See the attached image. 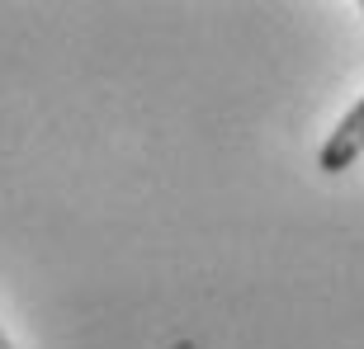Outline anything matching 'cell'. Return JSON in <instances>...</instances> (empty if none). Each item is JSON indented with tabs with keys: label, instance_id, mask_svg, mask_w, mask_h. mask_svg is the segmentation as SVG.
<instances>
[{
	"label": "cell",
	"instance_id": "obj_1",
	"mask_svg": "<svg viewBox=\"0 0 364 349\" xmlns=\"http://www.w3.org/2000/svg\"><path fill=\"white\" fill-rule=\"evenodd\" d=\"M360 151H364V99H355L350 113L336 123V133L322 142L317 165H322L326 174H341V170H350V165L360 161Z\"/></svg>",
	"mask_w": 364,
	"mask_h": 349
},
{
	"label": "cell",
	"instance_id": "obj_2",
	"mask_svg": "<svg viewBox=\"0 0 364 349\" xmlns=\"http://www.w3.org/2000/svg\"><path fill=\"white\" fill-rule=\"evenodd\" d=\"M0 349H14V345H10V340H5V331H0Z\"/></svg>",
	"mask_w": 364,
	"mask_h": 349
},
{
	"label": "cell",
	"instance_id": "obj_3",
	"mask_svg": "<svg viewBox=\"0 0 364 349\" xmlns=\"http://www.w3.org/2000/svg\"><path fill=\"white\" fill-rule=\"evenodd\" d=\"M360 10H364V5H360Z\"/></svg>",
	"mask_w": 364,
	"mask_h": 349
}]
</instances>
